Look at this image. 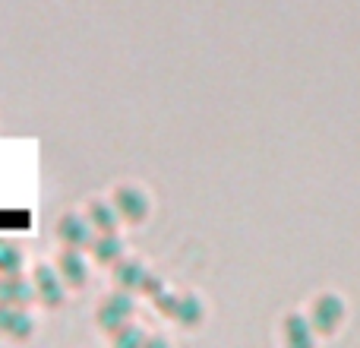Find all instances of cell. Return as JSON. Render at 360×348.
Instances as JSON below:
<instances>
[{
    "label": "cell",
    "instance_id": "obj_1",
    "mask_svg": "<svg viewBox=\"0 0 360 348\" xmlns=\"http://www.w3.org/2000/svg\"><path fill=\"white\" fill-rule=\"evenodd\" d=\"M133 311H136V304H133V298L127 292L111 294V298L101 304V311H98V323L105 326L108 333H117V330H124V326L130 323Z\"/></svg>",
    "mask_w": 360,
    "mask_h": 348
},
{
    "label": "cell",
    "instance_id": "obj_2",
    "mask_svg": "<svg viewBox=\"0 0 360 348\" xmlns=\"http://www.w3.org/2000/svg\"><path fill=\"white\" fill-rule=\"evenodd\" d=\"M114 206H117V212L124 216V222H130V225H139L149 216V197H146L139 187H120V190L114 193Z\"/></svg>",
    "mask_w": 360,
    "mask_h": 348
},
{
    "label": "cell",
    "instance_id": "obj_3",
    "mask_svg": "<svg viewBox=\"0 0 360 348\" xmlns=\"http://www.w3.org/2000/svg\"><path fill=\"white\" fill-rule=\"evenodd\" d=\"M57 237L63 241V247H92L95 241V225L82 216H67L57 225Z\"/></svg>",
    "mask_w": 360,
    "mask_h": 348
},
{
    "label": "cell",
    "instance_id": "obj_4",
    "mask_svg": "<svg viewBox=\"0 0 360 348\" xmlns=\"http://www.w3.org/2000/svg\"><path fill=\"white\" fill-rule=\"evenodd\" d=\"M35 288H38V294H41V301H48L51 307L63 304V294H67V282H63L60 269L38 266V269H35Z\"/></svg>",
    "mask_w": 360,
    "mask_h": 348
},
{
    "label": "cell",
    "instance_id": "obj_5",
    "mask_svg": "<svg viewBox=\"0 0 360 348\" xmlns=\"http://www.w3.org/2000/svg\"><path fill=\"white\" fill-rule=\"evenodd\" d=\"M57 269H60L67 285H86V279H89V263L79 247H63L60 260H57Z\"/></svg>",
    "mask_w": 360,
    "mask_h": 348
},
{
    "label": "cell",
    "instance_id": "obj_6",
    "mask_svg": "<svg viewBox=\"0 0 360 348\" xmlns=\"http://www.w3.org/2000/svg\"><path fill=\"white\" fill-rule=\"evenodd\" d=\"M0 333L10 339H29L32 336V317L16 304H0Z\"/></svg>",
    "mask_w": 360,
    "mask_h": 348
},
{
    "label": "cell",
    "instance_id": "obj_7",
    "mask_svg": "<svg viewBox=\"0 0 360 348\" xmlns=\"http://www.w3.org/2000/svg\"><path fill=\"white\" fill-rule=\"evenodd\" d=\"M345 317V307L335 294H323V298L313 304V326H319L323 333H332Z\"/></svg>",
    "mask_w": 360,
    "mask_h": 348
},
{
    "label": "cell",
    "instance_id": "obj_8",
    "mask_svg": "<svg viewBox=\"0 0 360 348\" xmlns=\"http://www.w3.org/2000/svg\"><path fill=\"white\" fill-rule=\"evenodd\" d=\"M38 288H32L29 282H22L19 275H0V304H16L25 307L35 298Z\"/></svg>",
    "mask_w": 360,
    "mask_h": 348
},
{
    "label": "cell",
    "instance_id": "obj_9",
    "mask_svg": "<svg viewBox=\"0 0 360 348\" xmlns=\"http://www.w3.org/2000/svg\"><path fill=\"white\" fill-rule=\"evenodd\" d=\"M92 254L98 263L114 266V263L124 260V241H120L117 231H101V235H95V241H92Z\"/></svg>",
    "mask_w": 360,
    "mask_h": 348
},
{
    "label": "cell",
    "instance_id": "obj_10",
    "mask_svg": "<svg viewBox=\"0 0 360 348\" xmlns=\"http://www.w3.org/2000/svg\"><path fill=\"white\" fill-rule=\"evenodd\" d=\"M149 269L143 266V263H136V260H120V263H114V279H117V285L120 288H146V282H149Z\"/></svg>",
    "mask_w": 360,
    "mask_h": 348
},
{
    "label": "cell",
    "instance_id": "obj_11",
    "mask_svg": "<svg viewBox=\"0 0 360 348\" xmlns=\"http://www.w3.org/2000/svg\"><path fill=\"white\" fill-rule=\"evenodd\" d=\"M120 212L114 203H92L89 206V222L95 225V231H117L120 225Z\"/></svg>",
    "mask_w": 360,
    "mask_h": 348
},
{
    "label": "cell",
    "instance_id": "obj_12",
    "mask_svg": "<svg viewBox=\"0 0 360 348\" xmlns=\"http://www.w3.org/2000/svg\"><path fill=\"white\" fill-rule=\"evenodd\" d=\"M174 320L177 323H184V326H196L199 320H202V301H199L196 294H180Z\"/></svg>",
    "mask_w": 360,
    "mask_h": 348
},
{
    "label": "cell",
    "instance_id": "obj_13",
    "mask_svg": "<svg viewBox=\"0 0 360 348\" xmlns=\"http://www.w3.org/2000/svg\"><path fill=\"white\" fill-rule=\"evenodd\" d=\"M285 336H288V342H291V345H307L313 339L310 336V323H307L304 317H288Z\"/></svg>",
    "mask_w": 360,
    "mask_h": 348
},
{
    "label": "cell",
    "instance_id": "obj_14",
    "mask_svg": "<svg viewBox=\"0 0 360 348\" xmlns=\"http://www.w3.org/2000/svg\"><path fill=\"white\" fill-rule=\"evenodd\" d=\"M19 266H22V254L16 247H0V275H19Z\"/></svg>",
    "mask_w": 360,
    "mask_h": 348
},
{
    "label": "cell",
    "instance_id": "obj_15",
    "mask_svg": "<svg viewBox=\"0 0 360 348\" xmlns=\"http://www.w3.org/2000/svg\"><path fill=\"white\" fill-rule=\"evenodd\" d=\"M152 298H155L158 311H162V313H168V317H174V311H177V301H180L174 292H168V288H162V292H158V294H152Z\"/></svg>",
    "mask_w": 360,
    "mask_h": 348
},
{
    "label": "cell",
    "instance_id": "obj_16",
    "mask_svg": "<svg viewBox=\"0 0 360 348\" xmlns=\"http://www.w3.org/2000/svg\"><path fill=\"white\" fill-rule=\"evenodd\" d=\"M114 342L117 345H133V342H146V333H139L133 323H127L124 330L114 333Z\"/></svg>",
    "mask_w": 360,
    "mask_h": 348
}]
</instances>
